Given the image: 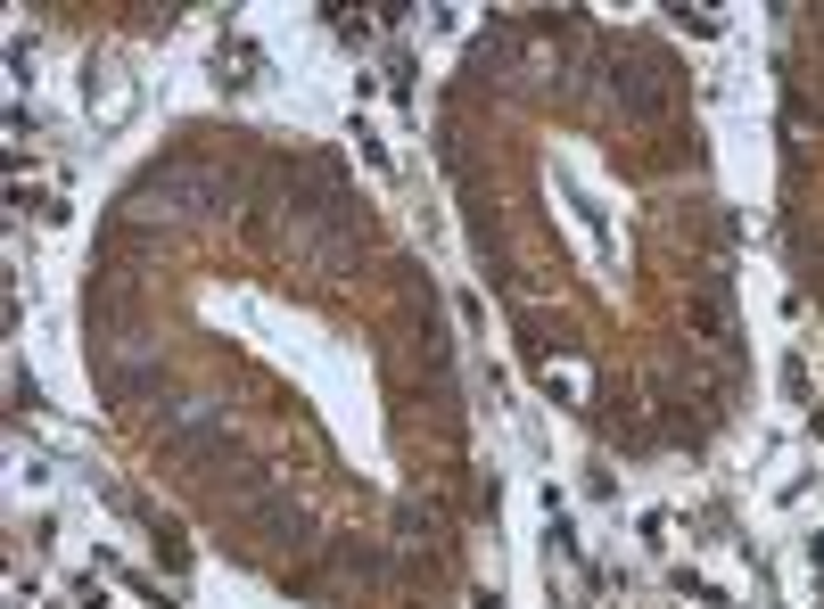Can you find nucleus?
I'll return each mask as SVG.
<instances>
[{
	"label": "nucleus",
	"instance_id": "f257e3e1",
	"mask_svg": "<svg viewBox=\"0 0 824 609\" xmlns=\"http://www.w3.org/2000/svg\"><path fill=\"white\" fill-rule=\"evenodd\" d=\"M602 83H610V108L627 115V124H659V115L676 108V66L652 41H627V50L602 66Z\"/></svg>",
	"mask_w": 824,
	"mask_h": 609
},
{
	"label": "nucleus",
	"instance_id": "f03ea898",
	"mask_svg": "<svg viewBox=\"0 0 824 609\" xmlns=\"http://www.w3.org/2000/svg\"><path fill=\"white\" fill-rule=\"evenodd\" d=\"M289 247H298V264H314V272H355L363 264V222L355 206H322V215H289Z\"/></svg>",
	"mask_w": 824,
	"mask_h": 609
},
{
	"label": "nucleus",
	"instance_id": "7ed1b4c3",
	"mask_svg": "<svg viewBox=\"0 0 824 609\" xmlns=\"http://www.w3.org/2000/svg\"><path fill=\"white\" fill-rule=\"evenodd\" d=\"M83 115H92L99 132H116L132 115V74L116 66V58H92V66H83Z\"/></svg>",
	"mask_w": 824,
	"mask_h": 609
},
{
	"label": "nucleus",
	"instance_id": "20e7f679",
	"mask_svg": "<svg viewBox=\"0 0 824 609\" xmlns=\"http://www.w3.org/2000/svg\"><path fill=\"white\" fill-rule=\"evenodd\" d=\"M157 444H166L173 462H215V453L231 444V421H223V412H206V404H198L190 421H173V428H166Z\"/></svg>",
	"mask_w": 824,
	"mask_h": 609
},
{
	"label": "nucleus",
	"instance_id": "39448f33",
	"mask_svg": "<svg viewBox=\"0 0 824 609\" xmlns=\"http://www.w3.org/2000/svg\"><path fill=\"white\" fill-rule=\"evenodd\" d=\"M322 569H330V585H388V576H396V560L379 552V544L347 536V544H330V560H322Z\"/></svg>",
	"mask_w": 824,
	"mask_h": 609
},
{
	"label": "nucleus",
	"instance_id": "423d86ee",
	"mask_svg": "<svg viewBox=\"0 0 824 609\" xmlns=\"http://www.w3.org/2000/svg\"><path fill=\"white\" fill-rule=\"evenodd\" d=\"M256 527H264V544H281V552L314 544V519H305V502H289V495H264L256 502Z\"/></svg>",
	"mask_w": 824,
	"mask_h": 609
},
{
	"label": "nucleus",
	"instance_id": "0eeeda50",
	"mask_svg": "<svg viewBox=\"0 0 824 609\" xmlns=\"http://www.w3.org/2000/svg\"><path fill=\"white\" fill-rule=\"evenodd\" d=\"M693 330H701V338H717V346L734 354V314H726V296H717V289H710V296H693Z\"/></svg>",
	"mask_w": 824,
	"mask_h": 609
},
{
	"label": "nucleus",
	"instance_id": "6e6552de",
	"mask_svg": "<svg viewBox=\"0 0 824 609\" xmlns=\"http://www.w3.org/2000/svg\"><path fill=\"white\" fill-rule=\"evenodd\" d=\"M256 66H264V58H256V41H247V34L215 50V74H223V83H247V74H256Z\"/></svg>",
	"mask_w": 824,
	"mask_h": 609
},
{
	"label": "nucleus",
	"instance_id": "1a4fd4ad",
	"mask_svg": "<svg viewBox=\"0 0 824 609\" xmlns=\"http://www.w3.org/2000/svg\"><path fill=\"white\" fill-rule=\"evenodd\" d=\"M668 17H676V25H693L701 41H717V34H726V17H717V9H668Z\"/></svg>",
	"mask_w": 824,
	"mask_h": 609
},
{
	"label": "nucleus",
	"instance_id": "9d476101",
	"mask_svg": "<svg viewBox=\"0 0 824 609\" xmlns=\"http://www.w3.org/2000/svg\"><path fill=\"white\" fill-rule=\"evenodd\" d=\"M396 527H404V536H421V527H437V511H429V502H396Z\"/></svg>",
	"mask_w": 824,
	"mask_h": 609
},
{
	"label": "nucleus",
	"instance_id": "9b49d317",
	"mask_svg": "<svg viewBox=\"0 0 824 609\" xmlns=\"http://www.w3.org/2000/svg\"><path fill=\"white\" fill-rule=\"evenodd\" d=\"M388 83H396V99H412V50H388Z\"/></svg>",
	"mask_w": 824,
	"mask_h": 609
},
{
	"label": "nucleus",
	"instance_id": "f8f14e48",
	"mask_svg": "<svg viewBox=\"0 0 824 609\" xmlns=\"http://www.w3.org/2000/svg\"><path fill=\"white\" fill-rule=\"evenodd\" d=\"M784 395H791V404H808V363H800V354L784 363Z\"/></svg>",
	"mask_w": 824,
	"mask_h": 609
},
{
	"label": "nucleus",
	"instance_id": "ddd939ff",
	"mask_svg": "<svg viewBox=\"0 0 824 609\" xmlns=\"http://www.w3.org/2000/svg\"><path fill=\"white\" fill-rule=\"evenodd\" d=\"M478 609H504V601H495V593H478Z\"/></svg>",
	"mask_w": 824,
	"mask_h": 609
}]
</instances>
